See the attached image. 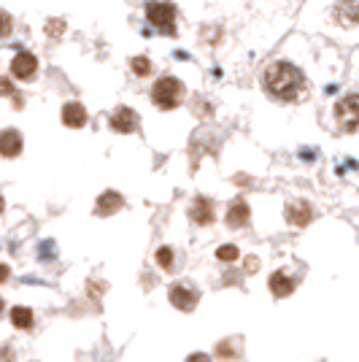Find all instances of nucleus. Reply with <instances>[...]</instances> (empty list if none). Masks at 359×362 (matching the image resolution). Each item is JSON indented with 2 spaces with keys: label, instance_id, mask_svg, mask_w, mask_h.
Masks as SVG:
<instances>
[{
  "label": "nucleus",
  "instance_id": "f257e3e1",
  "mask_svg": "<svg viewBox=\"0 0 359 362\" xmlns=\"http://www.w3.org/2000/svg\"><path fill=\"white\" fill-rule=\"evenodd\" d=\"M302 84H305L302 71L295 68V65H289V62H273L265 71V87L270 90V95H276L281 100L298 98Z\"/></svg>",
  "mask_w": 359,
  "mask_h": 362
},
{
  "label": "nucleus",
  "instance_id": "f03ea898",
  "mask_svg": "<svg viewBox=\"0 0 359 362\" xmlns=\"http://www.w3.org/2000/svg\"><path fill=\"white\" fill-rule=\"evenodd\" d=\"M181 95H184V84H181L179 78L163 76L154 84V90H151V100L160 108H165V111H170V108H176L181 103Z\"/></svg>",
  "mask_w": 359,
  "mask_h": 362
},
{
  "label": "nucleus",
  "instance_id": "7ed1b4c3",
  "mask_svg": "<svg viewBox=\"0 0 359 362\" xmlns=\"http://www.w3.org/2000/svg\"><path fill=\"white\" fill-rule=\"evenodd\" d=\"M146 19L163 35H176V8L170 3H160V0L146 3Z\"/></svg>",
  "mask_w": 359,
  "mask_h": 362
},
{
  "label": "nucleus",
  "instance_id": "20e7f679",
  "mask_svg": "<svg viewBox=\"0 0 359 362\" xmlns=\"http://www.w3.org/2000/svg\"><path fill=\"white\" fill-rule=\"evenodd\" d=\"M335 122L343 133H354L359 127V95H346L335 106Z\"/></svg>",
  "mask_w": 359,
  "mask_h": 362
},
{
  "label": "nucleus",
  "instance_id": "39448f33",
  "mask_svg": "<svg viewBox=\"0 0 359 362\" xmlns=\"http://www.w3.org/2000/svg\"><path fill=\"white\" fill-rule=\"evenodd\" d=\"M197 300H200L197 289L187 287V284H173V287H170V303H173L179 311H195Z\"/></svg>",
  "mask_w": 359,
  "mask_h": 362
},
{
  "label": "nucleus",
  "instance_id": "423d86ee",
  "mask_svg": "<svg viewBox=\"0 0 359 362\" xmlns=\"http://www.w3.org/2000/svg\"><path fill=\"white\" fill-rule=\"evenodd\" d=\"M111 130H117V133H135L138 130V117H135L133 108L127 106L117 108L114 117H111Z\"/></svg>",
  "mask_w": 359,
  "mask_h": 362
},
{
  "label": "nucleus",
  "instance_id": "0eeeda50",
  "mask_svg": "<svg viewBox=\"0 0 359 362\" xmlns=\"http://www.w3.org/2000/svg\"><path fill=\"white\" fill-rule=\"evenodd\" d=\"M11 71H14L16 78H33L35 71H38V60H35V54L30 52H19L11 62Z\"/></svg>",
  "mask_w": 359,
  "mask_h": 362
},
{
  "label": "nucleus",
  "instance_id": "6e6552de",
  "mask_svg": "<svg viewBox=\"0 0 359 362\" xmlns=\"http://www.w3.org/2000/svg\"><path fill=\"white\" fill-rule=\"evenodd\" d=\"M124 206V200H122L119 192H114V189H108L103 195L98 197V206H95V214L98 216H111V214H117Z\"/></svg>",
  "mask_w": 359,
  "mask_h": 362
},
{
  "label": "nucleus",
  "instance_id": "1a4fd4ad",
  "mask_svg": "<svg viewBox=\"0 0 359 362\" xmlns=\"http://www.w3.org/2000/svg\"><path fill=\"white\" fill-rule=\"evenodd\" d=\"M311 216H314L311 206H308V203H302V200H295V203H289V206H286V219H289L292 225L305 227L308 222H311Z\"/></svg>",
  "mask_w": 359,
  "mask_h": 362
},
{
  "label": "nucleus",
  "instance_id": "9d476101",
  "mask_svg": "<svg viewBox=\"0 0 359 362\" xmlns=\"http://www.w3.org/2000/svg\"><path fill=\"white\" fill-rule=\"evenodd\" d=\"M62 122L68 127H84L87 124V108L81 103H65L62 106Z\"/></svg>",
  "mask_w": 359,
  "mask_h": 362
},
{
  "label": "nucleus",
  "instance_id": "9b49d317",
  "mask_svg": "<svg viewBox=\"0 0 359 362\" xmlns=\"http://www.w3.org/2000/svg\"><path fill=\"white\" fill-rule=\"evenodd\" d=\"M335 16L341 25H359V0H341Z\"/></svg>",
  "mask_w": 359,
  "mask_h": 362
},
{
  "label": "nucleus",
  "instance_id": "f8f14e48",
  "mask_svg": "<svg viewBox=\"0 0 359 362\" xmlns=\"http://www.w3.org/2000/svg\"><path fill=\"white\" fill-rule=\"evenodd\" d=\"M22 151V136L16 130H3L0 133V154L3 157H16Z\"/></svg>",
  "mask_w": 359,
  "mask_h": 362
},
{
  "label": "nucleus",
  "instance_id": "ddd939ff",
  "mask_svg": "<svg viewBox=\"0 0 359 362\" xmlns=\"http://www.w3.org/2000/svg\"><path fill=\"white\" fill-rule=\"evenodd\" d=\"M189 214H192V219H195L197 225H211L213 222V203H211L208 197H197Z\"/></svg>",
  "mask_w": 359,
  "mask_h": 362
},
{
  "label": "nucleus",
  "instance_id": "4468645a",
  "mask_svg": "<svg viewBox=\"0 0 359 362\" xmlns=\"http://www.w3.org/2000/svg\"><path fill=\"white\" fill-rule=\"evenodd\" d=\"M249 222V206H246V200H233V206L227 209V225L230 227H243Z\"/></svg>",
  "mask_w": 359,
  "mask_h": 362
},
{
  "label": "nucleus",
  "instance_id": "2eb2a0df",
  "mask_svg": "<svg viewBox=\"0 0 359 362\" xmlns=\"http://www.w3.org/2000/svg\"><path fill=\"white\" fill-rule=\"evenodd\" d=\"M292 289H295V281H292L284 271H276L273 276H270V292H273L276 298H286V295H292Z\"/></svg>",
  "mask_w": 359,
  "mask_h": 362
},
{
  "label": "nucleus",
  "instance_id": "dca6fc26",
  "mask_svg": "<svg viewBox=\"0 0 359 362\" xmlns=\"http://www.w3.org/2000/svg\"><path fill=\"white\" fill-rule=\"evenodd\" d=\"M11 322H14V327H19V330H30L33 311L30 308H25V305H16L14 311H11Z\"/></svg>",
  "mask_w": 359,
  "mask_h": 362
},
{
  "label": "nucleus",
  "instance_id": "f3484780",
  "mask_svg": "<svg viewBox=\"0 0 359 362\" xmlns=\"http://www.w3.org/2000/svg\"><path fill=\"white\" fill-rule=\"evenodd\" d=\"M157 262L163 265L165 271H173V249H170V246H163V249H157Z\"/></svg>",
  "mask_w": 359,
  "mask_h": 362
},
{
  "label": "nucleus",
  "instance_id": "a211bd4d",
  "mask_svg": "<svg viewBox=\"0 0 359 362\" xmlns=\"http://www.w3.org/2000/svg\"><path fill=\"white\" fill-rule=\"evenodd\" d=\"M11 30H14V19H11V14L0 11V38H8Z\"/></svg>",
  "mask_w": 359,
  "mask_h": 362
},
{
  "label": "nucleus",
  "instance_id": "6ab92c4d",
  "mask_svg": "<svg viewBox=\"0 0 359 362\" xmlns=\"http://www.w3.org/2000/svg\"><path fill=\"white\" fill-rule=\"evenodd\" d=\"M238 246H222L219 252H216V257L222 259V262H233V259H238Z\"/></svg>",
  "mask_w": 359,
  "mask_h": 362
},
{
  "label": "nucleus",
  "instance_id": "aec40b11",
  "mask_svg": "<svg viewBox=\"0 0 359 362\" xmlns=\"http://www.w3.org/2000/svg\"><path fill=\"white\" fill-rule=\"evenodd\" d=\"M130 65H133V71H135L138 76H146V74L151 71V62L146 60V57H135V60L130 62Z\"/></svg>",
  "mask_w": 359,
  "mask_h": 362
},
{
  "label": "nucleus",
  "instance_id": "412c9836",
  "mask_svg": "<svg viewBox=\"0 0 359 362\" xmlns=\"http://www.w3.org/2000/svg\"><path fill=\"white\" fill-rule=\"evenodd\" d=\"M38 252H41V257H46V262H52V259H54V243L52 241L41 243V249H38Z\"/></svg>",
  "mask_w": 359,
  "mask_h": 362
},
{
  "label": "nucleus",
  "instance_id": "4be33fe9",
  "mask_svg": "<svg viewBox=\"0 0 359 362\" xmlns=\"http://www.w3.org/2000/svg\"><path fill=\"white\" fill-rule=\"evenodd\" d=\"M0 95H11V98L16 95V92H14V84H11L8 78H0Z\"/></svg>",
  "mask_w": 359,
  "mask_h": 362
},
{
  "label": "nucleus",
  "instance_id": "5701e85b",
  "mask_svg": "<svg viewBox=\"0 0 359 362\" xmlns=\"http://www.w3.org/2000/svg\"><path fill=\"white\" fill-rule=\"evenodd\" d=\"M187 362H211V357L208 354H203V351H197V354H189Z\"/></svg>",
  "mask_w": 359,
  "mask_h": 362
},
{
  "label": "nucleus",
  "instance_id": "b1692460",
  "mask_svg": "<svg viewBox=\"0 0 359 362\" xmlns=\"http://www.w3.org/2000/svg\"><path fill=\"white\" fill-rule=\"evenodd\" d=\"M8 276H11V271H8V265H0V284H3V281H6Z\"/></svg>",
  "mask_w": 359,
  "mask_h": 362
},
{
  "label": "nucleus",
  "instance_id": "393cba45",
  "mask_svg": "<svg viewBox=\"0 0 359 362\" xmlns=\"http://www.w3.org/2000/svg\"><path fill=\"white\" fill-rule=\"evenodd\" d=\"M0 214H3V197H0Z\"/></svg>",
  "mask_w": 359,
  "mask_h": 362
},
{
  "label": "nucleus",
  "instance_id": "a878e982",
  "mask_svg": "<svg viewBox=\"0 0 359 362\" xmlns=\"http://www.w3.org/2000/svg\"><path fill=\"white\" fill-rule=\"evenodd\" d=\"M0 311H3V300H0Z\"/></svg>",
  "mask_w": 359,
  "mask_h": 362
}]
</instances>
